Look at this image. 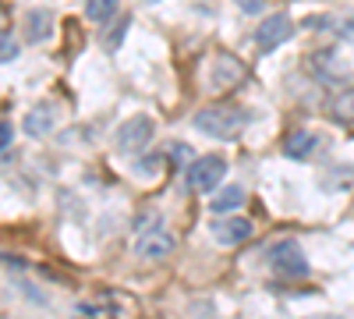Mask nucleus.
<instances>
[{"mask_svg":"<svg viewBox=\"0 0 354 319\" xmlns=\"http://www.w3.org/2000/svg\"><path fill=\"white\" fill-rule=\"evenodd\" d=\"M248 125V113L234 103H213L195 113V128L202 135H213V138H223V142H234Z\"/></svg>","mask_w":354,"mask_h":319,"instance_id":"obj_1","label":"nucleus"},{"mask_svg":"<svg viewBox=\"0 0 354 319\" xmlns=\"http://www.w3.org/2000/svg\"><path fill=\"white\" fill-rule=\"evenodd\" d=\"M53 121H57V113H53L50 107H36V110L25 113V131L39 138V135H46V131L53 128Z\"/></svg>","mask_w":354,"mask_h":319,"instance_id":"obj_11","label":"nucleus"},{"mask_svg":"<svg viewBox=\"0 0 354 319\" xmlns=\"http://www.w3.org/2000/svg\"><path fill=\"white\" fill-rule=\"evenodd\" d=\"M153 135H156L153 118L135 113V118H128V121L121 125V131H117V149H121V153H142V149L153 142Z\"/></svg>","mask_w":354,"mask_h":319,"instance_id":"obj_3","label":"nucleus"},{"mask_svg":"<svg viewBox=\"0 0 354 319\" xmlns=\"http://www.w3.org/2000/svg\"><path fill=\"white\" fill-rule=\"evenodd\" d=\"M117 8H121V0H85V15H88V21H96V25L110 21L117 15Z\"/></svg>","mask_w":354,"mask_h":319,"instance_id":"obj_13","label":"nucleus"},{"mask_svg":"<svg viewBox=\"0 0 354 319\" xmlns=\"http://www.w3.org/2000/svg\"><path fill=\"white\" fill-rule=\"evenodd\" d=\"M15 138V131H11V125L8 121H0V149H8V142Z\"/></svg>","mask_w":354,"mask_h":319,"instance_id":"obj_18","label":"nucleus"},{"mask_svg":"<svg viewBox=\"0 0 354 319\" xmlns=\"http://www.w3.org/2000/svg\"><path fill=\"white\" fill-rule=\"evenodd\" d=\"M245 75H248L245 64L234 53H216L213 57V68H209V85H213L216 93H227V89H234V85H241Z\"/></svg>","mask_w":354,"mask_h":319,"instance_id":"obj_5","label":"nucleus"},{"mask_svg":"<svg viewBox=\"0 0 354 319\" xmlns=\"http://www.w3.org/2000/svg\"><path fill=\"white\" fill-rule=\"evenodd\" d=\"M0 25H4V11H0Z\"/></svg>","mask_w":354,"mask_h":319,"instance_id":"obj_20","label":"nucleus"},{"mask_svg":"<svg viewBox=\"0 0 354 319\" xmlns=\"http://www.w3.org/2000/svg\"><path fill=\"white\" fill-rule=\"evenodd\" d=\"M255 235V227L245 220V217H227V220H216L213 224V238L220 245H241Z\"/></svg>","mask_w":354,"mask_h":319,"instance_id":"obj_7","label":"nucleus"},{"mask_svg":"<svg viewBox=\"0 0 354 319\" xmlns=\"http://www.w3.org/2000/svg\"><path fill=\"white\" fill-rule=\"evenodd\" d=\"M270 266L280 273V277H290V280H298L308 273V259L301 252L298 241H277L270 248Z\"/></svg>","mask_w":354,"mask_h":319,"instance_id":"obj_2","label":"nucleus"},{"mask_svg":"<svg viewBox=\"0 0 354 319\" xmlns=\"http://www.w3.org/2000/svg\"><path fill=\"white\" fill-rule=\"evenodd\" d=\"M170 156H174V163H177V167L192 163V149H188V146H181V142H177V146H170Z\"/></svg>","mask_w":354,"mask_h":319,"instance_id":"obj_16","label":"nucleus"},{"mask_svg":"<svg viewBox=\"0 0 354 319\" xmlns=\"http://www.w3.org/2000/svg\"><path fill=\"white\" fill-rule=\"evenodd\" d=\"M333 118L344 121V125H354V89H344L333 100Z\"/></svg>","mask_w":354,"mask_h":319,"instance_id":"obj_14","label":"nucleus"},{"mask_svg":"<svg viewBox=\"0 0 354 319\" xmlns=\"http://www.w3.org/2000/svg\"><path fill=\"white\" fill-rule=\"evenodd\" d=\"M174 248H177V241L167 235V230H149V235L138 241V252H142L145 259H167Z\"/></svg>","mask_w":354,"mask_h":319,"instance_id":"obj_9","label":"nucleus"},{"mask_svg":"<svg viewBox=\"0 0 354 319\" xmlns=\"http://www.w3.org/2000/svg\"><path fill=\"white\" fill-rule=\"evenodd\" d=\"M294 36V21H290V15L287 11H280V15H270L262 25H259V33H255V43L262 46V50H277L280 43H287Z\"/></svg>","mask_w":354,"mask_h":319,"instance_id":"obj_6","label":"nucleus"},{"mask_svg":"<svg viewBox=\"0 0 354 319\" xmlns=\"http://www.w3.org/2000/svg\"><path fill=\"white\" fill-rule=\"evenodd\" d=\"M223 174H227L223 156H202V160H195V163L188 167V185H192L195 192H202V195H209V192L223 181Z\"/></svg>","mask_w":354,"mask_h":319,"instance_id":"obj_4","label":"nucleus"},{"mask_svg":"<svg viewBox=\"0 0 354 319\" xmlns=\"http://www.w3.org/2000/svg\"><path fill=\"white\" fill-rule=\"evenodd\" d=\"M245 202V188L241 185H227L216 199H213V213H230V210H238Z\"/></svg>","mask_w":354,"mask_h":319,"instance_id":"obj_12","label":"nucleus"},{"mask_svg":"<svg viewBox=\"0 0 354 319\" xmlns=\"http://www.w3.org/2000/svg\"><path fill=\"white\" fill-rule=\"evenodd\" d=\"M53 36V11L46 8H32L25 15V39L28 43H43Z\"/></svg>","mask_w":354,"mask_h":319,"instance_id":"obj_8","label":"nucleus"},{"mask_svg":"<svg viewBox=\"0 0 354 319\" xmlns=\"http://www.w3.org/2000/svg\"><path fill=\"white\" fill-rule=\"evenodd\" d=\"M18 53H21L18 39H15L11 33H0V64H8V61H15Z\"/></svg>","mask_w":354,"mask_h":319,"instance_id":"obj_15","label":"nucleus"},{"mask_svg":"<svg viewBox=\"0 0 354 319\" xmlns=\"http://www.w3.org/2000/svg\"><path fill=\"white\" fill-rule=\"evenodd\" d=\"M308 319H344V316H337V312H319V316H308Z\"/></svg>","mask_w":354,"mask_h":319,"instance_id":"obj_19","label":"nucleus"},{"mask_svg":"<svg viewBox=\"0 0 354 319\" xmlns=\"http://www.w3.org/2000/svg\"><path fill=\"white\" fill-rule=\"evenodd\" d=\"M241 4V11H248V15H255V11H262L266 4H270V0H238Z\"/></svg>","mask_w":354,"mask_h":319,"instance_id":"obj_17","label":"nucleus"},{"mask_svg":"<svg viewBox=\"0 0 354 319\" xmlns=\"http://www.w3.org/2000/svg\"><path fill=\"white\" fill-rule=\"evenodd\" d=\"M315 146H319V138H315L312 131H294V135L283 142V153H287L290 160H305V156H312Z\"/></svg>","mask_w":354,"mask_h":319,"instance_id":"obj_10","label":"nucleus"}]
</instances>
